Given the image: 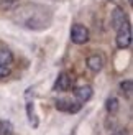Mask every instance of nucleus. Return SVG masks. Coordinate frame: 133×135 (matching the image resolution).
I'll use <instances>...</instances> for the list:
<instances>
[{
    "label": "nucleus",
    "instance_id": "f257e3e1",
    "mask_svg": "<svg viewBox=\"0 0 133 135\" xmlns=\"http://www.w3.org/2000/svg\"><path fill=\"white\" fill-rule=\"evenodd\" d=\"M117 31H118L117 33V46L120 50H127L128 46L131 45V28H130L128 22L123 23Z\"/></svg>",
    "mask_w": 133,
    "mask_h": 135
},
{
    "label": "nucleus",
    "instance_id": "f03ea898",
    "mask_svg": "<svg viewBox=\"0 0 133 135\" xmlns=\"http://www.w3.org/2000/svg\"><path fill=\"white\" fill-rule=\"evenodd\" d=\"M71 40H72V43H76V45H84V43H87V40H89V30L85 28L84 25H74L71 28Z\"/></svg>",
    "mask_w": 133,
    "mask_h": 135
},
{
    "label": "nucleus",
    "instance_id": "7ed1b4c3",
    "mask_svg": "<svg viewBox=\"0 0 133 135\" xmlns=\"http://www.w3.org/2000/svg\"><path fill=\"white\" fill-rule=\"evenodd\" d=\"M56 109L63 110V112H77L81 109V104H76V102L68 100V99H61V100L56 102Z\"/></svg>",
    "mask_w": 133,
    "mask_h": 135
},
{
    "label": "nucleus",
    "instance_id": "20e7f679",
    "mask_svg": "<svg viewBox=\"0 0 133 135\" xmlns=\"http://www.w3.org/2000/svg\"><path fill=\"white\" fill-rule=\"evenodd\" d=\"M69 86H71V78H69V74L61 73V74L58 76V79H56L54 89H56V91H68Z\"/></svg>",
    "mask_w": 133,
    "mask_h": 135
},
{
    "label": "nucleus",
    "instance_id": "39448f33",
    "mask_svg": "<svg viewBox=\"0 0 133 135\" xmlns=\"http://www.w3.org/2000/svg\"><path fill=\"white\" fill-rule=\"evenodd\" d=\"M102 66H104V59H102V56H99V55H92L87 59V68L90 71H94V73H99L102 69Z\"/></svg>",
    "mask_w": 133,
    "mask_h": 135
},
{
    "label": "nucleus",
    "instance_id": "423d86ee",
    "mask_svg": "<svg viewBox=\"0 0 133 135\" xmlns=\"http://www.w3.org/2000/svg\"><path fill=\"white\" fill-rule=\"evenodd\" d=\"M76 97L79 99V102H87L92 97V87L90 86H82L76 89Z\"/></svg>",
    "mask_w": 133,
    "mask_h": 135
},
{
    "label": "nucleus",
    "instance_id": "0eeeda50",
    "mask_svg": "<svg viewBox=\"0 0 133 135\" xmlns=\"http://www.w3.org/2000/svg\"><path fill=\"white\" fill-rule=\"evenodd\" d=\"M112 23H114V28L118 30L123 23H127V17H125V13L122 10H115L114 12V15H112Z\"/></svg>",
    "mask_w": 133,
    "mask_h": 135
},
{
    "label": "nucleus",
    "instance_id": "6e6552de",
    "mask_svg": "<svg viewBox=\"0 0 133 135\" xmlns=\"http://www.w3.org/2000/svg\"><path fill=\"white\" fill-rule=\"evenodd\" d=\"M120 91H122V94L127 99H131V96H133V83H131V79L122 81L120 83Z\"/></svg>",
    "mask_w": 133,
    "mask_h": 135
},
{
    "label": "nucleus",
    "instance_id": "1a4fd4ad",
    "mask_svg": "<svg viewBox=\"0 0 133 135\" xmlns=\"http://www.w3.org/2000/svg\"><path fill=\"white\" fill-rule=\"evenodd\" d=\"M26 115H28V122L31 127H38V117H36L35 107H33V102L26 104Z\"/></svg>",
    "mask_w": 133,
    "mask_h": 135
},
{
    "label": "nucleus",
    "instance_id": "9d476101",
    "mask_svg": "<svg viewBox=\"0 0 133 135\" xmlns=\"http://www.w3.org/2000/svg\"><path fill=\"white\" fill-rule=\"evenodd\" d=\"M13 63V55H12V51L8 50H0V64H3V66H8Z\"/></svg>",
    "mask_w": 133,
    "mask_h": 135
},
{
    "label": "nucleus",
    "instance_id": "9b49d317",
    "mask_svg": "<svg viewBox=\"0 0 133 135\" xmlns=\"http://www.w3.org/2000/svg\"><path fill=\"white\" fill-rule=\"evenodd\" d=\"M105 109H107V112H110V114H115V112L118 110V100H117V97H110V99H107Z\"/></svg>",
    "mask_w": 133,
    "mask_h": 135
},
{
    "label": "nucleus",
    "instance_id": "f8f14e48",
    "mask_svg": "<svg viewBox=\"0 0 133 135\" xmlns=\"http://www.w3.org/2000/svg\"><path fill=\"white\" fill-rule=\"evenodd\" d=\"M12 133H13L12 124L7 120H0V135H12Z\"/></svg>",
    "mask_w": 133,
    "mask_h": 135
},
{
    "label": "nucleus",
    "instance_id": "ddd939ff",
    "mask_svg": "<svg viewBox=\"0 0 133 135\" xmlns=\"http://www.w3.org/2000/svg\"><path fill=\"white\" fill-rule=\"evenodd\" d=\"M8 76H10V68L0 64V79H5V78H8Z\"/></svg>",
    "mask_w": 133,
    "mask_h": 135
},
{
    "label": "nucleus",
    "instance_id": "4468645a",
    "mask_svg": "<svg viewBox=\"0 0 133 135\" xmlns=\"http://www.w3.org/2000/svg\"><path fill=\"white\" fill-rule=\"evenodd\" d=\"M110 135H127V133H125V130H123V129H117V130L112 132Z\"/></svg>",
    "mask_w": 133,
    "mask_h": 135
}]
</instances>
